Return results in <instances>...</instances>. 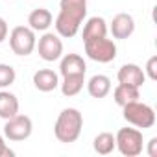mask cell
I'll return each instance as SVG.
<instances>
[{
	"instance_id": "ba28073f",
	"label": "cell",
	"mask_w": 157,
	"mask_h": 157,
	"mask_svg": "<svg viewBox=\"0 0 157 157\" xmlns=\"http://www.w3.org/2000/svg\"><path fill=\"white\" fill-rule=\"evenodd\" d=\"M35 48L39 52V57L44 59V61H48V63L56 61V59H59L63 56V43H61L59 35L52 33V32H46L39 39V43L35 44Z\"/></svg>"
},
{
	"instance_id": "4fadbf2b",
	"label": "cell",
	"mask_w": 157,
	"mask_h": 157,
	"mask_svg": "<svg viewBox=\"0 0 157 157\" xmlns=\"http://www.w3.org/2000/svg\"><path fill=\"white\" fill-rule=\"evenodd\" d=\"M87 91L96 100L105 98L111 93V80L107 76H104V74H94L91 80L87 82Z\"/></svg>"
},
{
	"instance_id": "8992f818",
	"label": "cell",
	"mask_w": 157,
	"mask_h": 157,
	"mask_svg": "<svg viewBox=\"0 0 157 157\" xmlns=\"http://www.w3.org/2000/svg\"><path fill=\"white\" fill-rule=\"evenodd\" d=\"M37 37L30 26H15L10 33V46L17 56H30L35 50Z\"/></svg>"
},
{
	"instance_id": "7402d4cb",
	"label": "cell",
	"mask_w": 157,
	"mask_h": 157,
	"mask_svg": "<svg viewBox=\"0 0 157 157\" xmlns=\"http://www.w3.org/2000/svg\"><path fill=\"white\" fill-rule=\"evenodd\" d=\"M13 155H15V151H13V150H10V146L6 144L4 137L0 135V157H13Z\"/></svg>"
},
{
	"instance_id": "ffe728a7",
	"label": "cell",
	"mask_w": 157,
	"mask_h": 157,
	"mask_svg": "<svg viewBox=\"0 0 157 157\" xmlns=\"http://www.w3.org/2000/svg\"><path fill=\"white\" fill-rule=\"evenodd\" d=\"M15 68L11 65H6V63H0V89H6L10 85H13L15 82Z\"/></svg>"
},
{
	"instance_id": "8fae6325",
	"label": "cell",
	"mask_w": 157,
	"mask_h": 157,
	"mask_svg": "<svg viewBox=\"0 0 157 157\" xmlns=\"http://www.w3.org/2000/svg\"><path fill=\"white\" fill-rule=\"evenodd\" d=\"M33 85L41 93H50L59 87V78L54 70L50 68H41L33 74Z\"/></svg>"
},
{
	"instance_id": "44dd1931",
	"label": "cell",
	"mask_w": 157,
	"mask_h": 157,
	"mask_svg": "<svg viewBox=\"0 0 157 157\" xmlns=\"http://www.w3.org/2000/svg\"><path fill=\"white\" fill-rule=\"evenodd\" d=\"M151 82H155L157 80V56H151L150 59H148V63H146V72H144Z\"/></svg>"
},
{
	"instance_id": "7c38bea8",
	"label": "cell",
	"mask_w": 157,
	"mask_h": 157,
	"mask_svg": "<svg viewBox=\"0 0 157 157\" xmlns=\"http://www.w3.org/2000/svg\"><path fill=\"white\" fill-rule=\"evenodd\" d=\"M59 72L61 76H68V74H85L87 72V65L83 61V57L80 54H67L61 57L59 63Z\"/></svg>"
},
{
	"instance_id": "9a60e30c",
	"label": "cell",
	"mask_w": 157,
	"mask_h": 157,
	"mask_svg": "<svg viewBox=\"0 0 157 157\" xmlns=\"http://www.w3.org/2000/svg\"><path fill=\"white\" fill-rule=\"evenodd\" d=\"M61 85V93L63 96H76L80 94L83 85H85V74H68V76H63V82L59 83Z\"/></svg>"
},
{
	"instance_id": "ac0fdd59",
	"label": "cell",
	"mask_w": 157,
	"mask_h": 157,
	"mask_svg": "<svg viewBox=\"0 0 157 157\" xmlns=\"http://www.w3.org/2000/svg\"><path fill=\"white\" fill-rule=\"evenodd\" d=\"M19 113V98L10 91H0V118H11Z\"/></svg>"
},
{
	"instance_id": "7a4b0ae2",
	"label": "cell",
	"mask_w": 157,
	"mask_h": 157,
	"mask_svg": "<svg viewBox=\"0 0 157 157\" xmlns=\"http://www.w3.org/2000/svg\"><path fill=\"white\" fill-rule=\"evenodd\" d=\"M82 128H83V115L76 107H67L59 113V117L56 120L54 135L59 142L70 144V142H76L80 139Z\"/></svg>"
},
{
	"instance_id": "52a82bcc",
	"label": "cell",
	"mask_w": 157,
	"mask_h": 157,
	"mask_svg": "<svg viewBox=\"0 0 157 157\" xmlns=\"http://www.w3.org/2000/svg\"><path fill=\"white\" fill-rule=\"evenodd\" d=\"M33 131V124H32V118L28 115H15L11 118L6 120V126H4V135L6 139L13 140V142H21V140H26Z\"/></svg>"
},
{
	"instance_id": "2e32d148",
	"label": "cell",
	"mask_w": 157,
	"mask_h": 157,
	"mask_svg": "<svg viewBox=\"0 0 157 157\" xmlns=\"http://www.w3.org/2000/svg\"><path fill=\"white\" fill-rule=\"evenodd\" d=\"M107 35V22L102 17H91L85 24H83V41L89 39H96V37H105Z\"/></svg>"
},
{
	"instance_id": "9c48e42d",
	"label": "cell",
	"mask_w": 157,
	"mask_h": 157,
	"mask_svg": "<svg viewBox=\"0 0 157 157\" xmlns=\"http://www.w3.org/2000/svg\"><path fill=\"white\" fill-rule=\"evenodd\" d=\"M109 30H111L115 39H128L135 32V21L129 13H118L113 17Z\"/></svg>"
},
{
	"instance_id": "5bb4252c",
	"label": "cell",
	"mask_w": 157,
	"mask_h": 157,
	"mask_svg": "<svg viewBox=\"0 0 157 157\" xmlns=\"http://www.w3.org/2000/svg\"><path fill=\"white\" fill-rule=\"evenodd\" d=\"M52 21L54 17L46 8H37L28 15V24L33 32H46L52 26Z\"/></svg>"
},
{
	"instance_id": "cb8c5ba5",
	"label": "cell",
	"mask_w": 157,
	"mask_h": 157,
	"mask_svg": "<svg viewBox=\"0 0 157 157\" xmlns=\"http://www.w3.org/2000/svg\"><path fill=\"white\" fill-rule=\"evenodd\" d=\"M155 146H157V137L150 139V142H148V155H150V157H155V155H157Z\"/></svg>"
},
{
	"instance_id": "6da1fadb",
	"label": "cell",
	"mask_w": 157,
	"mask_h": 157,
	"mask_svg": "<svg viewBox=\"0 0 157 157\" xmlns=\"http://www.w3.org/2000/svg\"><path fill=\"white\" fill-rule=\"evenodd\" d=\"M87 17V0H61L59 15L56 17V32L59 37L70 39L80 32L83 19Z\"/></svg>"
},
{
	"instance_id": "3957f363",
	"label": "cell",
	"mask_w": 157,
	"mask_h": 157,
	"mask_svg": "<svg viewBox=\"0 0 157 157\" xmlns=\"http://www.w3.org/2000/svg\"><path fill=\"white\" fill-rule=\"evenodd\" d=\"M122 117L128 124L139 128V129H148L153 128L155 124V111L148 104H142L139 100L129 102L122 107Z\"/></svg>"
},
{
	"instance_id": "e0dca14e",
	"label": "cell",
	"mask_w": 157,
	"mask_h": 157,
	"mask_svg": "<svg viewBox=\"0 0 157 157\" xmlns=\"http://www.w3.org/2000/svg\"><path fill=\"white\" fill-rule=\"evenodd\" d=\"M113 98H115V104L124 107L126 104L129 102H135L140 98V93H139V87H133V85H126V83H118L113 91Z\"/></svg>"
},
{
	"instance_id": "30bf717a",
	"label": "cell",
	"mask_w": 157,
	"mask_h": 157,
	"mask_svg": "<svg viewBox=\"0 0 157 157\" xmlns=\"http://www.w3.org/2000/svg\"><path fill=\"white\" fill-rule=\"evenodd\" d=\"M117 78H118V82L120 83H126V85H133V87H140L146 80V74L144 70L135 65V63H126L118 68L117 72Z\"/></svg>"
},
{
	"instance_id": "d6986e66",
	"label": "cell",
	"mask_w": 157,
	"mask_h": 157,
	"mask_svg": "<svg viewBox=\"0 0 157 157\" xmlns=\"http://www.w3.org/2000/svg\"><path fill=\"white\" fill-rule=\"evenodd\" d=\"M115 146H117V144H115V135L109 133V131L98 133V135L94 137V140H93V148H94V151L100 153V155L111 153V151L115 150Z\"/></svg>"
},
{
	"instance_id": "603a6c76",
	"label": "cell",
	"mask_w": 157,
	"mask_h": 157,
	"mask_svg": "<svg viewBox=\"0 0 157 157\" xmlns=\"http://www.w3.org/2000/svg\"><path fill=\"white\" fill-rule=\"evenodd\" d=\"M8 33H10V26L4 17H0V43H4L8 39Z\"/></svg>"
},
{
	"instance_id": "5b68a950",
	"label": "cell",
	"mask_w": 157,
	"mask_h": 157,
	"mask_svg": "<svg viewBox=\"0 0 157 157\" xmlns=\"http://www.w3.org/2000/svg\"><path fill=\"white\" fill-rule=\"evenodd\" d=\"M83 44H85L87 57L96 63H111L117 57V44H115V41H111L107 37L89 39V41H83Z\"/></svg>"
},
{
	"instance_id": "277c9868",
	"label": "cell",
	"mask_w": 157,
	"mask_h": 157,
	"mask_svg": "<svg viewBox=\"0 0 157 157\" xmlns=\"http://www.w3.org/2000/svg\"><path fill=\"white\" fill-rule=\"evenodd\" d=\"M115 148L126 157H137L142 153L144 139L139 128H120L115 135Z\"/></svg>"
}]
</instances>
